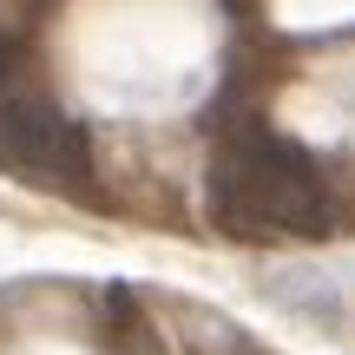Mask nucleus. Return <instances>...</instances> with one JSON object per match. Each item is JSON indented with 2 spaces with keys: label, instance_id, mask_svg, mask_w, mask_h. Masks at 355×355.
I'll list each match as a JSON object with an SVG mask.
<instances>
[{
  "label": "nucleus",
  "instance_id": "obj_1",
  "mask_svg": "<svg viewBox=\"0 0 355 355\" xmlns=\"http://www.w3.org/2000/svg\"><path fill=\"white\" fill-rule=\"evenodd\" d=\"M204 217L224 237H329L343 198L309 145L270 125H243L204 171Z\"/></svg>",
  "mask_w": 355,
  "mask_h": 355
},
{
  "label": "nucleus",
  "instance_id": "obj_2",
  "mask_svg": "<svg viewBox=\"0 0 355 355\" xmlns=\"http://www.w3.org/2000/svg\"><path fill=\"white\" fill-rule=\"evenodd\" d=\"M0 178L53 198H92V139L46 92L13 40H0Z\"/></svg>",
  "mask_w": 355,
  "mask_h": 355
}]
</instances>
